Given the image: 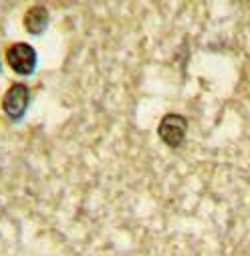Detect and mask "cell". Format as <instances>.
I'll use <instances>...</instances> for the list:
<instances>
[{
  "mask_svg": "<svg viewBox=\"0 0 250 256\" xmlns=\"http://www.w3.org/2000/svg\"><path fill=\"white\" fill-rule=\"evenodd\" d=\"M8 67L16 75H32L36 69V50L26 42H14L6 50Z\"/></svg>",
  "mask_w": 250,
  "mask_h": 256,
  "instance_id": "obj_1",
  "label": "cell"
},
{
  "mask_svg": "<svg viewBox=\"0 0 250 256\" xmlns=\"http://www.w3.org/2000/svg\"><path fill=\"white\" fill-rule=\"evenodd\" d=\"M186 132L188 121L178 113H168L158 125V136L168 148H180L186 140Z\"/></svg>",
  "mask_w": 250,
  "mask_h": 256,
  "instance_id": "obj_3",
  "label": "cell"
},
{
  "mask_svg": "<svg viewBox=\"0 0 250 256\" xmlns=\"http://www.w3.org/2000/svg\"><path fill=\"white\" fill-rule=\"evenodd\" d=\"M48 26V10L44 6H30L24 14V28L30 34H42Z\"/></svg>",
  "mask_w": 250,
  "mask_h": 256,
  "instance_id": "obj_4",
  "label": "cell"
},
{
  "mask_svg": "<svg viewBox=\"0 0 250 256\" xmlns=\"http://www.w3.org/2000/svg\"><path fill=\"white\" fill-rule=\"evenodd\" d=\"M30 103V89L24 83H14L2 97V111L12 121H18L24 117Z\"/></svg>",
  "mask_w": 250,
  "mask_h": 256,
  "instance_id": "obj_2",
  "label": "cell"
}]
</instances>
